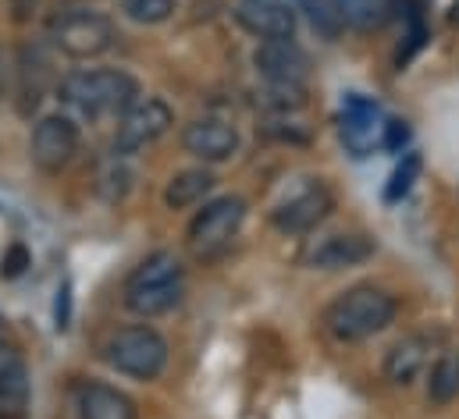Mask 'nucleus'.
<instances>
[{
	"label": "nucleus",
	"instance_id": "1",
	"mask_svg": "<svg viewBox=\"0 0 459 419\" xmlns=\"http://www.w3.org/2000/svg\"><path fill=\"white\" fill-rule=\"evenodd\" d=\"M395 313H399L395 295L374 285H356L325 310V327L339 341H363L381 334L395 320Z\"/></svg>",
	"mask_w": 459,
	"mask_h": 419
},
{
	"label": "nucleus",
	"instance_id": "2",
	"mask_svg": "<svg viewBox=\"0 0 459 419\" xmlns=\"http://www.w3.org/2000/svg\"><path fill=\"white\" fill-rule=\"evenodd\" d=\"M186 270L175 260V252H153L146 256L125 281V306L135 316H160L182 303Z\"/></svg>",
	"mask_w": 459,
	"mask_h": 419
},
{
	"label": "nucleus",
	"instance_id": "3",
	"mask_svg": "<svg viewBox=\"0 0 459 419\" xmlns=\"http://www.w3.org/2000/svg\"><path fill=\"white\" fill-rule=\"evenodd\" d=\"M139 86L128 72L117 68H93V72H75L61 82V100L75 107L86 117H104V114H125L135 104Z\"/></svg>",
	"mask_w": 459,
	"mask_h": 419
},
{
	"label": "nucleus",
	"instance_id": "4",
	"mask_svg": "<svg viewBox=\"0 0 459 419\" xmlns=\"http://www.w3.org/2000/svg\"><path fill=\"white\" fill-rule=\"evenodd\" d=\"M104 359L132 381H157L168 366V341L153 327H121L108 338Z\"/></svg>",
	"mask_w": 459,
	"mask_h": 419
},
{
	"label": "nucleus",
	"instance_id": "5",
	"mask_svg": "<svg viewBox=\"0 0 459 419\" xmlns=\"http://www.w3.org/2000/svg\"><path fill=\"white\" fill-rule=\"evenodd\" d=\"M246 220V203L238 196H221L214 203L200 210L193 220H189V231H186V242L189 249L200 256V260H211L218 256L221 249H229L231 238L238 235Z\"/></svg>",
	"mask_w": 459,
	"mask_h": 419
},
{
	"label": "nucleus",
	"instance_id": "6",
	"mask_svg": "<svg viewBox=\"0 0 459 419\" xmlns=\"http://www.w3.org/2000/svg\"><path fill=\"white\" fill-rule=\"evenodd\" d=\"M50 39L61 54H68L75 61H90V57H100L104 50H111L115 25L100 11H68L54 21Z\"/></svg>",
	"mask_w": 459,
	"mask_h": 419
},
{
	"label": "nucleus",
	"instance_id": "7",
	"mask_svg": "<svg viewBox=\"0 0 459 419\" xmlns=\"http://www.w3.org/2000/svg\"><path fill=\"white\" fill-rule=\"evenodd\" d=\"M175 114L171 107L157 97H146V100H135L121 114L117 121V132H115V153L117 157H132L139 150H146L150 142H157L168 128H171Z\"/></svg>",
	"mask_w": 459,
	"mask_h": 419
},
{
	"label": "nucleus",
	"instance_id": "8",
	"mask_svg": "<svg viewBox=\"0 0 459 419\" xmlns=\"http://www.w3.org/2000/svg\"><path fill=\"white\" fill-rule=\"evenodd\" d=\"M79 150V128L72 117L65 114H47L36 128H32V164L43 175H57L72 164Z\"/></svg>",
	"mask_w": 459,
	"mask_h": 419
},
{
	"label": "nucleus",
	"instance_id": "9",
	"mask_svg": "<svg viewBox=\"0 0 459 419\" xmlns=\"http://www.w3.org/2000/svg\"><path fill=\"white\" fill-rule=\"evenodd\" d=\"M332 207H335V196L328 192V185L310 182V185H303L299 192H292L289 200H281L274 207L271 224L281 235H307V231H314L332 213Z\"/></svg>",
	"mask_w": 459,
	"mask_h": 419
},
{
	"label": "nucleus",
	"instance_id": "10",
	"mask_svg": "<svg viewBox=\"0 0 459 419\" xmlns=\"http://www.w3.org/2000/svg\"><path fill=\"white\" fill-rule=\"evenodd\" d=\"M339 132H342L345 150L352 157H367L374 146L385 142V117H381V107L359 93L345 97L342 117H339Z\"/></svg>",
	"mask_w": 459,
	"mask_h": 419
},
{
	"label": "nucleus",
	"instance_id": "11",
	"mask_svg": "<svg viewBox=\"0 0 459 419\" xmlns=\"http://www.w3.org/2000/svg\"><path fill=\"white\" fill-rule=\"evenodd\" d=\"M253 64L264 82H307L310 75V57L292 39H264L253 50Z\"/></svg>",
	"mask_w": 459,
	"mask_h": 419
},
{
	"label": "nucleus",
	"instance_id": "12",
	"mask_svg": "<svg viewBox=\"0 0 459 419\" xmlns=\"http://www.w3.org/2000/svg\"><path fill=\"white\" fill-rule=\"evenodd\" d=\"M235 18L249 36L260 39H292L296 32V7L285 0H242Z\"/></svg>",
	"mask_w": 459,
	"mask_h": 419
},
{
	"label": "nucleus",
	"instance_id": "13",
	"mask_svg": "<svg viewBox=\"0 0 459 419\" xmlns=\"http://www.w3.org/2000/svg\"><path fill=\"white\" fill-rule=\"evenodd\" d=\"M182 146H186V153H193L204 164H221L238 150V132L221 117H200V121L186 124Z\"/></svg>",
	"mask_w": 459,
	"mask_h": 419
},
{
	"label": "nucleus",
	"instance_id": "14",
	"mask_svg": "<svg viewBox=\"0 0 459 419\" xmlns=\"http://www.w3.org/2000/svg\"><path fill=\"white\" fill-rule=\"evenodd\" d=\"M374 256V238L367 235H328L307 249V267L314 270H349Z\"/></svg>",
	"mask_w": 459,
	"mask_h": 419
},
{
	"label": "nucleus",
	"instance_id": "15",
	"mask_svg": "<svg viewBox=\"0 0 459 419\" xmlns=\"http://www.w3.org/2000/svg\"><path fill=\"white\" fill-rule=\"evenodd\" d=\"M29 409V366L18 348L0 341V419H22Z\"/></svg>",
	"mask_w": 459,
	"mask_h": 419
},
{
	"label": "nucleus",
	"instance_id": "16",
	"mask_svg": "<svg viewBox=\"0 0 459 419\" xmlns=\"http://www.w3.org/2000/svg\"><path fill=\"white\" fill-rule=\"evenodd\" d=\"M79 419H135V402L104 381H82L75 388Z\"/></svg>",
	"mask_w": 459,
	"mask_h": 419
},
{
	"label": "nucleus",
	"instance_id": "17",
	"mask_svg": "<svg viewBox=\"0 0 459 419\" xmlns=\"http://www.w3.org/2000/svg\"><path fill=\"white\" fill-rule=\"evenodd\" d=\"M428 352H431V338L428 334H410L403 341H395L385 355V377L392 384H413L417 373L428 366Z\"/></svg>",
	"mask_w": 459,
	"mask_h": 419
},
{
	"label": "nucleus",
	"instance_id": "18",
	"mask_svg": "<svg viewBox=\"0 0 459 419\" xmlns=\"http://www.w3.org/2000/svg\"><path fill=\"white\" fill-rule=\"evenodd\" d=\"M211 189H214V175L204 171V167H189V171H178V175L168 182L164 203H168V210H186V207H193V203H200Z\"/></svg>",
	"mask_w": 459,
	"mask_h": 419
},
{
	"label": "nucleus",
	"instance_id": "19",
	"mask_svg": "<svg viewBox=\"0 0 459 419\" xmlns=\"http://www.w3.org/2000/svg\"><path fill=\"white\" fill-rule=\"evenodd\" d=\"M399 0H339L342 21L356 32H374L395 14Z\"/></svg>",
	"mask_w": 459,
	"mask_h": 419
},
{
	"label": "nucleus",
	"instance_id": "20",
	"mask_svg": "<svg viewBox=\"0 0 459 419\" xmlns=\"http://www.w3.org/2000/svg\"><path fill=\"white\" fill-rule=\"evenodd\" d=\"M459 398V352H446L435 359L428 377V402L431 406H453Z\"/></svg>",
	"mask_w": 459,
	"mask_h": 419
},
{
	"label": "nucleus",
	"instance_id": "21",
	"mask_svg": "<svg viewBox=\"0 0 459 419\" xmlns=\"http://www.w3.org/2000/svg\"><path fill=\"white\" fill-rule=\"evenodd\" d=\"M50 64H47V57L39 54V50H22V110H29V107H36L43 100V86H47V72Z\"/></svg>",
	"mask_w": 459,
	"mask_h": 419
},
{
	"label": "nucleus",
	"instance_id": "22",
	"mask_svg": "<svg viewBox=\"0 0 459 419\" xmlns=\"http://www.w3.org/2000/svg\"><path fill=\"white\" fill-rule=\"evenodd\" d=\"M292 4H296V11L307 14V21L314 25V32H321L325 39H335L345 29L339 0H292Z\"/></svg>",
	"mask_w": 459,
	"mask_h": 419
},
{
	"label": "nucleus",
	"instance_id": "23",
	"mask_svg": "<svg viewBox=\"0 0 459 419\" xmlns=\"http://www.w3.org/2000/svg\"><path fill=\"white\" fill-rule=\"evenodd\" d=\"M420 178V153H403L399 167L392 171L388 185H385V203H399L403 196H410V189Z\"/></svg>",
	"mask_w": 459,
	"mask_h": 419
},
{
	"label": "nucleus",
	"instance_id": "24",
	"mask_svg": "<svg viewBox=\"0 0 459 419\" xmlns=\"http://www.w3.org/2000/svg\"><path fill=\"white\" fill-rule=\"evenodd\" d=\"M260 104L271 110H299L307 107V86L303 82H267L260 93Z\"/></svg>",
	"mask_w": 459,
	"mask_h": 419
},
{
	"label": "nucleus",
	"instance_id": "25",
	"mask_svg": "<svg viewBox=\"0 0 459 419\" xmlns=\"http://www.w3.org/2000/svg\"><path fill=\"white\" fill-rule=\"evenodd\" d=\"M178 0H121V14L139 25H160L175 14Z\"/></svg>",
	"mask_w": 459,
	"mask_h": 419
},
{
	"label": "nucleus",
	"instance_id": "26",
	"mask_svg": "<svg viewBox=\"0 0 459 419\" xmlns=\"http://www.w3.org/2000/svg\"><path fill=\"white\" fill-rule=\"evenodd\" d=\"M406 142H410V124L406 121H385V142H381V150L403 153Z\"/></svg>",
	"mask_w": 459,
	"mask_h": 419
},
{
	"label": "nucleus",
	"instance_id": "27",
	"mask_svg": "<svg viewBox=\"0 0 459 419\" xmlns=\"http://www.w3.org/2000/svg\"><path fill=\"white\" fill-rule=\"evenodd\" d=\"M25 267H29V252H25V245H11V249L4 252V260H0V274H4V278H18Z\"/></svg>",
	"mask_w": 459,
	"mask_h": 419
},
{
	"label": "nucleus",
	"instance_id": "28",
	"mask_svg": "<svg viewBox=\"0 0 459 419\" xmlns=\"http://www.w3.org/2000/svg\"><path fill=\"white\" fill-rule=\"evenodd\" d=\"M54 313H57V327L65 330V327H68V313H72V285H68V281L57 288V310H54Z\"/></svg>",
	"mask_w": 459,
	"mask_h": 419
},
{
	"label": "nucleus",
	"instance_id": "29",
	"mask_svg": "<svg viewBox=\"0 0 459 419\" xmlns=\"http://www.w3.org/2000/svg\"><path fill=\"white\" fill-rule=\"evenodd\" d=\"M32 4H36V0H14V21H25L29 11H32Z\"/></svg>",
	"mask_w": 459,
	"mask_h": 419
},
{
	"label": "nucleus",
	"instance_id": "30",
	"mask_svg": "<svg viewBox=\"0 0 459 419\" xmlns=\"http://www.w3.org/2000/svg\"><path fill=\"white\" fill-rule=\"evenodd\" d=\"M7 75H11V68H7V57H4V50H0V97H4V90H7Z\"/></svg>",
	"mask_w": 459,
	"mask_h": 419
},
{
	"label": "nucleus",
	"instance_id": "31",
	"mask_svg": "<svg viewBox=\"0 0 459 419\" xmlns=\"http://www.w3.org/2000/svg\"><path fill=\"white\" fill-rule=\"evenodd\" d=\"M449 18H453V21H456V25H459V0H456V4H453V14H449Z\"/></svg>",
	"mask_w": 459,
	"mask_h": 419
},
{
	"label": "nucleus",
	"instance_id": "32",
	"mask_svg": "<svg viewBox=\"0 0 459 419\" xmlns=\"http://www.w3.org/2000/svg\"><path fill=\"white\" fill-rule=\"evenodd\" d=\"M0 334H4V316H0Z\"/></svg>",
	"mask_w": 459,
	"mask_h": 419
}]
</instances>
